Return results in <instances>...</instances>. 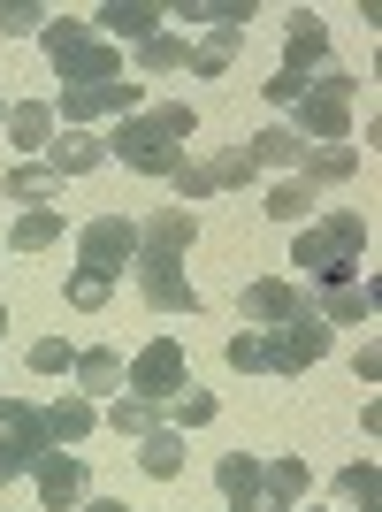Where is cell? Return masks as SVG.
Returning a JSON list of instances; mask_svg holds the SVG:
<instances>
[{"mask_svg":"<svg viewBox=\"0 0 382 512\" xmlns=\"http://www.w3.org/2000/svg\"><path fill=\"white\" fill-rule=\"evenodd\" d=\"M191 115L184 100H153V107H138V115H123L115 123V138H107V153L123 161V169H138V176H176V161H184V138H191Z\"/></svg>","mask_w":382,"mask_h":512,"instance_id":"obj_1","label":"cell"},{"mask_svg":"<svg viewBox=\"0 0 382 512\" xmlns=\"http://www.w3.org/2000/svg\"><path fill=\"white\" fill-rule=\"evenodd\" d=\"M39 46H46V62L62 69L69 92H77V85H115V46H107L85 16H46Z\"/></svg>","mask_w":382,"mask_h":512,"instance_id":"obj_2","label":"cell"},{"mask_svg":"<svg viewBox=\"0 0 382 512\" xmlns=\"http://www.w3.org/2000/svg\"><path fill=\"white\" fill-rule=\"evenodd\" d=\"M360 253H367V222L360 214H321V222H306L298 245H291L298 276H321V283L360 276Z\"/></svg>","mask_w":382,"mask_h":512,"instance_id":"obj_3","label":"cell"},{"mask_svg":"<svg viewBox=\"0 0 382 512\" xmlns=\"http://www.w3.org/2000/svg\"><path fill=\"white\" fill-rule=\"evenodd\" d=\"M352 77L344 69H329L321 85H306V100H298V138H321V146H344V130H352Z\"/></svg>","mask_w":382,"mask_h":512,"instance_id":"obj_4","label":"cell"},{"mask_svg":"<svg viewBox=\"0 0 382 512\" xmlns=\"http://www.w3.org/2000/svg\"><path fill=\"white\" fill-rule=\"evenodd\" d=\"M123 383H130V398L169 406L176 390H184V344H176V337H153L138 360H123Z\"/></svg>","mask_w":382,"mask_h":512,"instance_id":"obj_5","label":"cell"},{"mask_svg":"<svg viewBox=\"0 0 382 512\" xmlns=\"http://www.w3.org/2000/svg\"><path fill=\"white\" fill-rule=\"evenodd\" d=\"M321 352H329V321H314V314H291L283 329H268V337H260L268 375H298V367H314Z\"/></svg>","mask_w":382,"mask_h":512,"instance_id":"obj_6","label":"cell"},{"mask_svg":"<svg viewBox=\"0 0 382 512\" xmlns=\"http://www.w3.org/2000/svg\"><path fill=\"white\" fill-rule=\"evenodd\" d=\"M77 268H100V276H123L130 260H138V222L130 214H100V222H85L77 230Z\"/></svg>","mask_w":382,"mask_h":512,"instance_id":"obj_7","label":"cell"},{"mask_svg":"<svg viewBox=\"0 0 382 512\" xmlns=\"http://www.w3.org/2000/svg\"><path fill=\"white\" fill-rule=\"evenodd\" d=\"M138 291H146L153 314H191L199 306V291L184 283V260L176 253H138Z\"/></svg>","mask_w":382,"mask_h":512,"instance_id":"obj_8","label":"cell"},{"mask_svg":"<svg viewBox=\"0 0 382 512\" xmlns=\"http://www.w3.org/2000/svg\"><path fill=\"white\" fill-rule=\"evenodd\" d=\"M31 490H39L54 512L85 505V459H69V451H39V459H31Z\"/></svg>","mask_w":382,"mask_h":512,"instance_id":"obj_9","label":"cell"},{"mask_svg":"<svg viewBox=\"0 0 382 512\" xmlns=\"http://www.w3.org/2000/svg\"><path fill=\"white\" fill-rule=\"evenodd\" d=\"M214 490L230 497L237 512H276V505H268V459H245V451H230V459L214 467Z\"/></svg>","mask_w":382,"mask_h":512,"instance_id":"obj_10","label":"cell"},{"mask_svg":"<svg viewBox=\"0 0 382 512\" xmlns=\"http://www.w3.org/2000/svg\"><path fill=\"white\" fill-rule=\"evenodd\" d=\"M54 107H62L69 123H100V115L123 123V115H138V85H123V77H115V85H77V92H62Z\"/></svg>","mask_w":382,"mask_h":512,"instance_id":"obj_11","label":"cell"},{"mask_svg":"<svg viewBox=\"0 0 382 512\" xmlns=\"http://www.w3.org/2000/svg\"><path fill=\"white\" fill-rule=\"evenodd\" d=\"M237 314L260 321V329H283L291 314H306V299H298V283H291V276H260V283H245Z\"/></svg>","mask_w":382,"mask_h":512,"instance_id":"obj_12","label":"cell"},{"mask_svg":"<svg viewBox=\"0 0 382 512\" xmlns=\"http://www.w3.org/2000/svg\"><path fill=\"white\" fill-rule=\"evenodd\" d=\"M329 62V23L314 16V8H291V23H283V69L291 77H306V69Z\"/></svg>","mask_w":382,"mask_h":512,"instance_id":"obj_13","label":"cell"},{"mask_svg":"<svg viewBox=\"0 0 382 512\" xmlns=\"http://www.w3.org/2000/svg\"><path fill=\"white\" fill-rule=\"evenodd\" d=\"M191 237H199V214L169 207V214H146V222H138V253H176V260H184Z\"/></svg>","mask_w":382,"mask_h":512,"instance_id":"obj_14","label":"cell"},{"mask_svg":"<svg viewBox=\"0 0 382 512\" xmlns=\"http://www.w3.org/2000/svg\"><path fill=\"white\" fill-rule=\"evenodd\" d=\"M367 314H375V291H367V283H352V276H344V283H321V314L314 321H329V329L344 321V329H352V321H367Z\"/></svg>","mask_w":382,"mask_h":512,"instance_id":"obj_15","label":"cell"},{"mask_svg":"<svg viewBox=\"0 0 382 512\" xmlns=\"http://www.w3.org/2000/svg\"><path fill=\"white\" fill-rule=\"evenodd\" d=\"M245 153H253V169H298V161H306V138H298L291 123H268L260 138H245Z\"/></svg>","mask_w":382,"mask_h":512,"instance_id":"obj_16","label":"cell"},{"mask_svg":"<svg viewBox=\"0 0 382 512\" xmlns=\"http://www.w3.org/2000/svg\"><path fill=\"white\" fill-rule=\"evenodd\" d=\"M92 31H115V39H138V46H146L153 31H161V8H146V0H107Z\"/></svg>","mask_w":382,"mask_h":512,"instance_id":"obj_17","label":"cell"},{"mask_svg":"<svg viewBox=\"0 0 382 512\" xmlns=\"http://www.w3.org/2000/svg\"><path fill=\"white\" fill-rule=\"evenodd\" d=\"M92 421H100V413H92L85 398H62V406H39V428H46V444H54V451H69L77 436H92Z\"/></svg>","mask_w":382,"mask_h":512,"instance_id":"obj_18","label":"cell"},{"mask_svg":"<svg viewBox=\"0 0 382 512\" xmlns=\"http://www.w3.org/2000/svg\"><path fill=\"white\" fill-rule=\"evenodd\" d=\"M54 184H62V176L46 169V161H16V169L0 176V192L16 199V207H54Z\"/></svg>","mask_w":382,"mask_h":512,"instance_id":"obj_19","label":"cell"},{"mask_svg":"<svg viewBox=\"0 0 382 512\" xmlns=\"http://www.w3.org/2000/svg\"><path fill=\"white\" fill-rule=\"evenodd\" d=\"M107 161V146L92 138V130H69V138H54V153H46V169L54 176H92Z\"/></svg>","mask_w":382,"mask_h":512,"instance_id":"obj_20","label":"cell"},{"mask_svg":"<svg viewBox=\"0 0 382 512\" xmlns=\"http://www.w3.org/2000/svg\"><path fill=\"white\" fill-rule=\"evenodd\" d=\"M138 467H146L153 482H176V474H184V436H176V428H153V436H138Z\"/></svg>","mask_w":382,"mask_h":512,"instance_id":"obj_21","label":"cell"},{"mask_svg":"<svg viewBox=\"0 0 382 512\" xmlns=\"http://www.w3.org/2000/svg\"><path fill=\"white\" fill-rule=\"evenodd\" d=\"M77 383H85V398H115V383H123L115 344H92V352H77Z\"/></svg>","mask_w":382,"mask_h":512,"instance_id":"obj_22","label":"cell"},{"mask_svg":"<svg viewBox=\"0 0 382 512\" xmlns=\"http://www.w3.org/2000/svg\"><path fill=\"white\" fill-rule=\"evenodd\" d=\"M8 138H16L23 153H39L46 138H54V100H23V107H8Z\"/></svg>","mask_w":382,"mask_h":512,"instance_id":"obj_23","label":"cell"},{"mask_svg":"<svg viewBox=\"0 0 382 512\" xmlns=\"http://www.w3.org/2000/svg\"><path fill=\"white\" fill-rule=\"evenodd\" d=\"M54 237H62V214H54V207H23L16 230H8V245H16V253H46Z\"/></svg>","mask_w":382,"mask_h":512,"instance_id":"obj_24","label":"cell"},{"mask_svg":"<svg viewBox=\"0 0 382 512\" xmlns=\"http://www.w3.org/2000/svg\"><path fill=\"white\" fill-rule=\"evenodd\" d=\"M298 176H306V184H344V176H360V153L352 146H321V153L298 161Z\"/></svg>","mask_w":382,"mask_h":512,"instance_id":"obj_25","label":"cell"},{"mask_svg":"<svg viewBox=\"0 0 382 512\" xmlns=\"http://www.w3.org/2000/svg\"><path fill=\"white\" fill-rule=\"evenodd\" d=\"M268 214L291 222V230H306V214H314V184H306V176H283L276 192H268Z\"/></svg>","mask_w":382,"mask_h":512,"instance_id":"obj_26","label":"cell"},{"mask_svg":"<svg viewBox=\"0 0 382 512\" xmlns=\"http://www.w3.org/2000/svg\"><path fill=\"white\" fill-rule=\"evenodd\" d=\"M306 482H314L306 459H268V505H276V512H291L298 497H306Z\"/></svg>","mask_w":382,"mask_h":512,"instance_id":"obj_27","label":"cell"},{"mask_svg":"<svg viewBox=\"0 0 382 512\" xmlns=\"http://www.w3.org/2000/svg\"><path fill=\"white\" fill-rule=\"evenodd\" d=\"M184 62H191V46L169 39V31H153V39L138 46V69H146V77H169V69H184Z\"/></svg>","mask_w":382,"mask_h":512,"instance_id":"obj_28","label":"cell"},{"mask_svg":"<svg viewBox=\"0 0 382 512\" xmlns=\"http://www.w3.org/2000/svg\"><path fill=\"white\" fill-rule=\"evenodd\" d=\"M62 291H69V306H77V314H100V306L115 299V276H100V268H77Z\"/></svg>","mask_w":382,"mask_h":512,"instance_id":"obj_29","label":"cell"},{"mask_svg":"<svg viewBox=\"0 0 382 512\" xmlns=\"http://www.w3.org/2000/svg\"><path fill=\"white\" fill-rule=\"evenodd\" d=\"M161 413H169V406H153V398H115V413H107V421H115V436H153V428H161Z\"/></svg>","mask_w":382,"mask_h":512,"instance_id":"obj_30","label":"cell"},{"mask_svg":"<svg viewBox=\"0 0 382 512\" xmlns=\"http://www.w3.org/2000/svg\"><path fill=\"white\" fill-rule=\"evenodd\" d=\"M169 406H176V428H207L214 413H222V398H214V390H199V383H184Z\"/></svg>","mask_w":382,"mask_h":512,"instance_id":"obj_31","label":"cell"},{"mask_svg":"<svg viewBox=\"0 0 382 512\" xmlns=\"http://www.w3.org/2000/svg\"><path fill=\"white\" fill-rule=\"evenodd\" d=\"M375 482H382V474H375V459H352V467H344L337 474V497H352V505H375Z\"/></svg>","mask_w":382,"mask_h":512,"instance_id":"obj_32","label":"cell"},{"mask_svg":"<svg viewBox=\"0 0 382 512\" xmlns=\"http://www.w3.org/2000/svg\"><path fill=\"white\" fill-rule=\"evenodd\" d=\"M253 153H245V146H230V153H222V161H214V192H245V184H253Z\"/></svg>","mask_w":382,"mask_h":512,"instance_id":"obj_33","label":"cell"},{"mask_svg":"<svg viewBox=\"0 0 382 512\" xmlns=\"http://www.w3.org/2000/svg\"><path fill=\"white\" fill-rule=\"evenodd\" d=\"M31 367H39V375H69V367H77V344L39 337V344H31Z\"/></svg>","mask_w":382,"mask_h":512,"instance_id":"obj_34","label":"cell"},{"mask_svg":"<svg viewBox=\"0 0 382 512\" xmlns=\"http://www.w3.org/2000/svg\"><path fill=\"white\" fill-rule=\"evenodd\" d=\"M176 192L184 199H214V161H176Z\"/></svg>","mask_w":382,"mask_h":512,"instance_id":"obj_35","label":"cell"},{"mask_svg":"<svg viewBox=\"0 0 382 512\" xmlns=\"http://www.w3.org/2000/svg\"><path fill=\"white\" fill-rule=\"evenodd\" d=\"M222 360H230L237 375H268V360H260V337H230V344H222Z\"/></svg>","mask_w":382,"mask_h":512,"instance_id":"obj_36","label":"cell"},{"mask_svg":"<svg viewBox=\"0 0 382 512\" xmlns=\"http://www.w3.org/2000/svg\"><path fill=\"white\" fill-rule=\"evenodd\" d=\"M260 100H268V107H298V100H306V77H291V69H276Z\"/></svg>","mask_w":382,"mask_h":512,"instance_id":"obj_37","label":"cell"},{"mask_svg":"<svg viewBox=\"0 0 382 512\" xmlns=\"http://www.w3.org/2000/svg\"><path fill=\"white\" fill-rule=\"evenodd\" d=\"M46 8H31V0H0V31H39Z\"/></svg>","mask_w":382,"mask_h":512,"instance_id":"obj_38","label":"cell"},{"mask_svg":"<svg viewBox=\"0 0 382 512\" xmlns=\"http://www.w3.org/2000/svg\"><path fill=\"white\" fill-rule=\"evenodd\" d=\"M16 474H31V459H23V451L8 444V436H0V490H8V482H16Z\"/></svg>","mask_w":382,"mask_h":512,"instance_id":"obj_39","label":"cell"},{"mask_svg":"<svg viewBox=\"0 0 382 512\" xmlns=\"http://www.w3.org/2000/svg\"><path fill=\"white\" fill-rule=\"evenodd\" d=\"M85 512H130L123 497H85Z\"/></svg>","mask_w":382,"mask_h":512,"instance_id":"obj_40","label":"cell"},{"mask_svg":"<svg viewBox=\"0 0 382 512\" xmlns=\"http://www.w3.org/2000/svg\"><path fill=\"white\" fill-rule=\"evenodd\" d=\"M0 337H8V306H0Z\"/></svg>","mask_w":382,"mask_h":512,"instance_id":"obj_41","label":"cell"},{"mask_svg":"<svg viewBox=\"0 0 382 512\" xmlns=\"http://www.w3.org/2000/svg\"><path fill=\"white\" fill-rule=\"evenodd\" d=\"M0 123H8V100H0Z\"/></svg>","mask_w":382,"mask_h":512,"instance_id":"obj_42","label":"cell"},{"mask_svg":"<svg viewBox=\"0 0 382 512\" xmlns=\"http://www.w3.org/2000/svg\"><path fill=\"white\" fill-rule=\"evenodd\" d=\"M367 512H375V505H367Z\"/></svg>","mask_w":382,"mask_h":512,"instance_id":"obj_43","label":"cell"}]
</instances>
